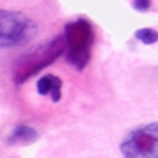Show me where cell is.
<instances>
[{"mask_svg":"<svg viewBox=\"0 0 158 158\" xmlns=\"http://www.w3.org/2000/svg\"><path fill=\"white\" fill-rule=\"evenodd\" d=\"M63 51H65L63 35L54 36L48 43H41L40 46L27 51L15 63V70H13V79H15V82L18 85L24 84L29 77L35 76L38 71H41L48 65H51Z\"/></svg>","mask_w":158,"mask_h":158,"instance_id":"cell-1","label":"cell"},{"mask_svg":"<svg viewBox=\"0 0 158 158\" xmlns=\"http://www.w3.org/2000/svg\"><path fill=\"white\" fill-rule=\"evenodd\" d=\"M125 158H158V122L138 127L122 141Z\"/></svg>","mask_w":158,"mask_h":158,"instance_id":"cell-4","label":"cell"},{"mask_svg":"<svg viewBox=\"0 0 158 158\" xmlns=\"http://www.w3.org/2000/svg\"><path fill=\"white\" fill-rule=\"evenodd\" d=\"M36 32L35 21L24 13L0 8V49L27 44Z\"/></svg>","mask_w":158,"mask_h":158,"instance_id":"cell-3","label":"cell"},{"mask_svg":"<svg viewBox=\"0 0 158 158\" xmlns=\"http://www.w3.org/2000/svg\"><path fill=\"white\" fill-rule=\"evenodd\" d=\"M65 49H67V62L71 63L77 71H82L90 59L92 48L95 43L94 25L87 19H76L65 25Z\"/></svg>","mask_w":158,"mask_h":158,"instance_id":"cell-2","label":"cell"},{"mask_svg":"<svg viewBox=\"0 0 158 158\" xmlns=\"http://www.w3.org/2000/svg\"><path fill=\"white\" fill-rule=\"evenodd\" d=\"M150 5H152V0H135L133 2V8L136 11H141V13L147 11L150 8Z\"/></svg>","mask_w":158,"mask_h":158,"instance_id":"cell-8","label":"cell"},{"mask_svg":"<svg viewBox=\"0 0 158 158\" xmlns=\"http://www.w3.org/2000/svg\"><path fill=\"white\" fill-rule=\"evenodd\" d=\"M135 38L139 40L142 44H153L158 41V32L150 29V27H144V29H138L135 32Z\"/></svg>","mask_w":158,"mask_h":158,"instance_id":"cell-7","label":"cell"},{"mask_svg":"<svg viewBox=\"0 0 158 158\" xmlns=\"http://www.w3.org/2000/svg\"><path fill=\"white\" fill-rule=\"evenodd\" d=\"M62 79L54 74H44L38 79L36 90L41 97H51V100L57 103L62 98Z\"/></svg>","mask_w":158,"mask_h":158,"instance_id":"cell-5","label":"cell"},{"mask_svg":"<svg viewBox=\"0 0 158 158\" xmlns=\"http://www.w3.org/2000/svg\"><path fill=\"white\" fill-rule=\"evenodd\" d=\"M38 139V131L29 125H18L8 138V144H29Z\"/></svg>","mask_w":158,"mask_h":158,"instance_id":"cell-6","label":"cell"}]
</instances>
